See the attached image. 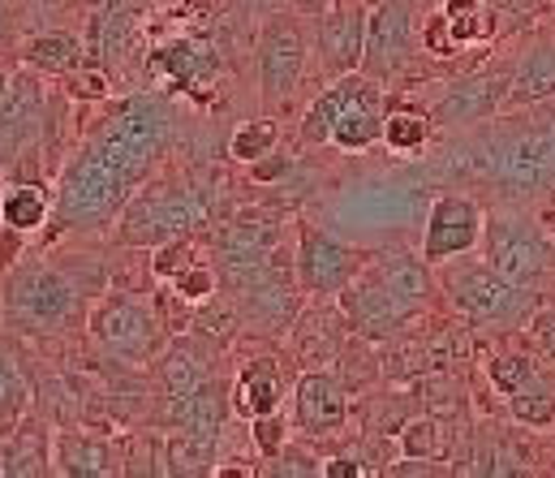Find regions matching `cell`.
I'll use <instances>...</instances> for the list:
<instances>
[{"instance_id": "cell-1", "label": "cell", "mask_w": 555, "mask_h": 478, "mask_svg": "<svg viewBox=\"0 0 555 478\" xmlns=\"http://www.w3.org/2000/svg\"><path fill=\"white\" fill-rule=\"evenodd\" d=\"M177 139V104L159 91L117 104L104 121H95L74 156L65 159L52 190L48 237H69L100 229L121 216V207L139 194L172 152Z\"/></svg>"}, {"instance_id": "cell-2", "label": "cell", "mask_w": 555, "mask_h": 478, "mask_svg": "<svg viewBox=\"0 0 555 478\" xmlns=\"http://www.w3.org/2000/svg\"><path fill=\"white\" fill-rule=\"evenodd\" d=\"M430 294H435V276H430L426 259L371 255V259H362L358 276L336 298H340V311L349 319V327L384 340V336L401 332L417 311H426Z\"/></svg>"}, {"instance_id": "cell-3", "label": "cell", "mask_w": 555, "mask_h": 478, "mask_svg": "<svg viewBox=\"0 0 555 478\" xmlns=\"http://www.w3.org/2000/svg\"><path fill=\"white\" fill-rule=\"evenodd\" d=\"M211 220V198L177 168H159L142 181L139 194L117 216V237L126 246H164L172 237H190Z\"/></svg>"}, {"instance_id": "cell-4", "label": "cell", "mask_w": 555, "mask_h": 478, "mask_svg": "<svg viewBox=\"0 0 555 478\" xmlns=\"http://www.w3.org/2000/svg\"><path fill=\"white\" fill-rule=\"evenodd\" d=\"M87 302V289L74 272L56 268L48 255L13 259L9 276L0 281V315L22 332H65Z\"/></svg>"}, {"instance_id": "cell-5", "label": "cell", "mask_w": 555, "mask_h": 478, "mask_svg": "<svg viewBox=\"0 0 555 478\" xmlns=\"http://www.w3.org/2000/svg\"><path fill=\"white\" fill-rule=\"evenodd\" d=\"M439 289L448 294V307L465 323L482 332H513L539 315V294L530 285H517L500 276L487 259H448L439 263Z\"/></svg>"}, {"instance_id": "cell-6", "label": "cell", "mask_w": 555, "mask_h": 478, "mask_svg": "<svg viewBox=\"0 0 555 478\" xmlns=\"http://www.w3.org/2000/svg\"><path fill=\"white\" fill-rule=\"evenodd\" d=\"M482 255L500 276H508L517 285H530V289L539 281H547L555 268V242L543 233V224L530 211H517V207H504V211L487 216Z\"/></svg>"}, {"instance_id": "cell-7", "label": "cell", "mask_w": 555, "mask_h": 478, "mask_svg": "<svg viewBox=\"0 0 555 478\" xmlns=\"http://www.w3.org/2000/svg\"><path fill=\"white\" fill-rule=\"evenodd\" d=\"M87 332L117 362H151L164 349V336H168L159 311L146 298H134V294L95 298L91 311H87Z\"/></svg>"}, {"instance_id": "cell-8", "label": "cell", "mask_w": 555, "mask_h": 478, "mask_svg": "<svg viewBox=\"0 0 555 478\" xmlns=\"http://www.w3.org/2000/svg\"><path fill=\"white\" fill-rule=\"evenodd\" d=\"M422 4L426 0H375L366 13V56L362 74L375 82H392L410 69L422 48Z\"/></svg>"}, {"instance_id": "cell-9", "label": "cell", "mask_w": 555, "mask_h": 478, "mask_svg": "<svg viewBox=\"0 0 555 478\" xmlns=\"http://www.w3.org/2000/svg\"><path fill=\"white\" fill-rule=\"evenodd\" d=\"M301 13H272L255 39V69H259V95L276 108L288 104L306 78V65H310V43H306V30L297 22Z\"/></svg>"}, {"instance_id": "cell-10", "label": "cell", "mask_w": 555, "mask_h": 478, "mask_svg": "<svg viewBox=\"0 0 555 478\" xmlns=\"http://www.w3.org/2000/svg\"><path fill=\"white\" fill-rule=\"evenodd\" d=\"M280 246V211L272 207H250L237 220H229L216 233V272L224 285H233L237 276H246L250 268H259L272 250Z\"/></svg>"}, {"instance_id": "cell-11", "label": "cell", "mask_w": 555, "mask_h": 478, "mask_svg": "<svg viewBox=\"0 0 555 478\" xmlns=\"http://www.w3.org/2000/svg\"><path fill=\"white\" fill-rule=\"evenodd\" d=\"M482 207L469 198V194H439L430 203V216H426V237H422V259L430 268L456 259V255H469L482 246Z\"/></svg>"}, {"instance_id": "cell-12", "label": "cell", "mask_w": 555, "mask_h": 478, "mask_svg": "<svg viewBox=\"0 0 555 478\" xmlns=\"http://www.w3.org/2000/svg\"><path fill=\"white\" fill-rule=\"evenodd\" d=\"M43 117H48V87L26 65L22 74L9 78V91L0 104V164L4 168H13L26 147L43 139V126H48Z\"/></svg>"}, {"instance_id": "cell-13", "label": "cell", "mask_w": 555, "mask_h": 478, "mask_svg": "<svg viewBox=\"0 0 555 478\" xmlns=\"http://www.w3.org/2000/svg\"><path fill=\"white\" fill-rule=\"evenodd\" d=\"M362 259H366V255H358L353 246L336 242V237L323 233V229H301L297 250H293L301 294H314V298H332V294H340V289L358 276Z\"/></svg>"}, {"instance_id": "cell-14", "label": "cell", "mask_w": 555, "mask_h": 478, "mask_svg": "<svg viewBox=\"0 0 555 478\" xmlns=\"http://www.w3.org/2000/svg\"><path fill=\"white\" fill-rule=\"evenodd\" d=\"M366 0H336L327 13L314 17V48L327 78L358 74L366 56Z\"/></svg>"}, {"instance_id": "cell-15", "label": "cell", "mask_w": 555, "mask_h": 478, "mask_svg": "<svg viewBox=\"0 0 555 478\" xmlns=\"http://www.w3.org/2000/svg\"><path fill=\"white\" fill-rule=\"evenodd\" d=\"M508 100V74H469L461 82H443L430 100V121L435 126H478L491 121Z\"/></svg>"}, {"instance_id": "cell-16", "label": "cell", "mask_w": 555, "mask_h": 478, "mask_svg": "<svg viewBox=\"0 0 555 478\" xmlns=\"http://www.w3.org/2000/svg\"><path fill=\"white\" fill-rule=\"evenodd\" d=\"M349 418V392L332 371H306L293 388V423L306 436H336Z\"/></svg>"}, {"instance_id": "cell-17", "label": "cell", "mask_w": 555, "mask_h": 478, "mask_svg": "<svg viewBox=\"0 0 555 478\" xmlns=\"http://www.w3.org/2000/svg\"><path fill=\"white\" fill-rule=\"evenodd\" d=\"M555 100V30H543L526 43L521 61L508 74V100L504 108H534Z\"/></svg>"}, {"instance_id": "cell-18", "label": "cell", "mask_w": 555, "mask_h": 478, "mask_svg": "<svg viewBox=\"0 0 555 478\" xmlns=\"http://www.w3.org/2000/svg\"><path fill=\"white\" fill-rule=\"evenodd\" d=\"M52 475L65 478H108L121 475V453L104 436L56 431L52 436Z\"/></svg>"}, {"instance_id": "cell-19", "label": "cell", "mask_w": 555, "mask_h": 478, "mask_svg": "<svg viewBox=\"0 0 555 478\" xmlns=\"http://www.w3.org/2000/svg\"><path fill=\"white\" fill-rule=\"evenodd\" d=\"M384 117H388V104H384V87L371 78L358 100L332 121L327 130V143L340 147V152H366L375 143H384Z\"/></svg>"}, {"instance_id": "cell-20", "label": "cell", "mask_w": 555, "mask_h": 478, "mask_svg": "<svg viewBox=\"0 0 555 478\" xmlns=\"http://www.w3.org/2000/svg\"><path fill=\"white\" fill-rule=\"evenodd\" d=\"M280 401H284V375L276 371V362L272 358L246 362L242 375H237V384H233V410L250 423L259 414L280 410Z\"/></svg>"}, {"instance_id": "cell-21", "label": "cell", "mask_w": 555, "mask_h": 478, "mask_svg": "<svg viewBox=\"0 0 555 478\" xmlns=\"http://www.w3.org/2000/svg\"><path fill=\"white\" fill-rule=\"evenodd\" d=\"M52 220V198L39 181H9L4 194H0V224L17 237H30V233H43Z\"/></svg>"}, {"instance_id": "cell-22", "label": "cell", "mask_w": 555, "mask_h": 478, "mask_svg": "<svg viewBox=\"0 0 555 478\" xmlns=\"http://www.w3.org/2000/svg\"><path fill=\"white\" fill-rule=\"evenodd\" d=\"M151 65L164 69L181 91H198V82H207L216 74V52L207 43H198V39H177V43L159 48L151 56Z\"/></svg>"}, {"instance_id": "cell-23", "label": "cell", "mask_w": 555, "mask_h": 478, "mask_svg": "<svg viewBox=\"0 0 555 478\" xmlns=\"http://www.w3.org/2000/svg\"><path fill=\"white\" fill-rule=\"evenodd\" d=\"M508 414L521 423V427H534V431H547L555 427V375L552 371H534L530 379H521L508 397Z\"/></svg>"}, {"instance_id": "cell-24", "label": "cell", "mask_w": 555, "mask_h": 478, "mask_svg": "<svg viewBox=\"0 0 555 478\" xmlns=\"http://www.w3.org/2000/svg\"><path fill=\"white\" fill-rule=\"evenodd\" d=\"M22 61H26L30 69H39V74L65 78V74H74V69L82 65V39H74V35H65V30L35 35V39L22 48Z\"/></svg>"}, {"instance_id": "cell-25", "label": "cell", "mask_w": 555, "mask_h": 478, "mask_svg": "<svg viewBox=\"0 0 555 478\" xmlns=\"http://www.w3.org/2000/svg\"><path fill=\"white\" fill-rule=\"evenodd\" d=\"M439 13L448 22L456 48H474L495 35V13L487 0H439Z\"/></svg>"}, {"instance_id": "cell-26", "label": "cell", "mask_w": 555, "mask_h": 478, "mask_svg": "<svg viewBox=\"0 0 555 478\" xmlns=\"http://www.w3.org/2000/svg\"><path fill=\"white\" fill-rule=\"evenodd\" d=\"M430 113H422V108H388V117H384V147L388 152H397V156H414L426 147V139H430Z\"/></svg>"}, {"instance_id": "cell-27", "label": "cell", "mask_w": 555, "mask_h": 478, "mask_svg": "<svg viewBox=\"0 0 555 478\" xmlns=\"http://www.w3.org/2000/svg\"><path fill=\"white\" fill-rule=\"evenodd\" d=\"M276 143H280L276 117H255V121H246V126L233 134L229 156L242 159V164H259V159L276 156Z\"/></svg>"}, {"instance_id": "cell-28", "label": "cell", "mask_w": 555, "mask_h": 478, "mask_svg": "<svg viewBox=\"0 0 555 478\" xmlns=\"http://www.w3.org/2000/svg\"><path fill=\"white\" fill-rule=\"evenodd\" d=\"M401 444H405V457H422V462H448L452 457V431L439 418L410 423L401 431Z\"/></svg>"}, {"instance_id": "cell-29", "label": "cell", "mask_w": 555, "mask_h": 478, "mask_svg": "<svg viewBox=\"0 0 555 478\" xmlns=\"http://www.w3.org/2000/svg\"><path fill=\"white\" fill-rule=\"evenodd\" d=\"M26 410H30L26 375H22V366L13 362V353L0 345V427H13Z\"/></svg>"}, {"instance_id": "cell-30", "label": "cell", "mask_w": 555, "mask_h": 478, "mask_svg": "<svg viewBox=\"0 0 555 478\" xmlns=\"http://www.w3.org/2000/svg\"><path fill=\"white\" fill-rule=\"evenodd\" d=\"M216 285H220V272H216L211 263H203V259L190 263L177 281H168V289H172L185 307H203V302H211V298H216Z\"/></svg>"}, {"instance_id": "cell-31", "label": "cell", "mask_w": 555, "mask_h": 478, "mask_svg": "<svg viewBox=\"0 0 555 478\" xmlns=\"http://www.w3.org/2000/svg\"><path fill=\"white\" fill-rule=\"evenodd\" d=\"M539 371V362L530 358V353H495V358H487V379H491V388L500 392V397H508L521 379H530Z\"/></svg>"}, {"instance_id": "cell-32", "label": "cell", "mask_w": 555, "mask_h": 478, "mask_svg": "<svg viewBox=\"0 0 555 478\" xmlns=\"http://www.w3.org/2000/svg\"><path fill=\"white\" fill-rule=\"evenodd\" d=\"M190 263H198V250H194V242L190 237H172V242H164V246H155V259H151V276L159 281V285H168V281H177Z\"/></svg>"}, {"instance_id": "cell-33", "label": "cell", "mask_w": 555, "mask_h": 478, "mask_svg": "<svg viewBox=\"0 0 555 478\" xmlns=\"http://www.w3.org/2000/svg\"><path fill=\"white\" fill-rule=\"evenodd\" d=\"M250 440H255L259 457H263V462H272L280 449L288 444V418H284V410H272V414L250 418Z\"/></svg>"}, {"instance_id": "cell-34", "label": "cell", "mask_w": 555, "mask_h": 478, "mask_svg": "<svg viewBox=\"0 0 555 478\" xmlns=\"http://www.w3.org/2000/svg\"><path fill=\"white\" fill-rule=\"evenodd\" d=\"M65 91L74 95V100H108V91H113V82H108V74L100 69V65H78L74 74H65Z\"/></svg>"}, {"instance_id": "cell-35", "label": "cell", "mask_w": 555, "mask_h": 478, "mask_svg": "<svg viewBox=\"0 0 555 478\" xmlns=\"http://www.w3.org/2000/svg\"><path fill=\"white\" fill-rule=\"evenodd\" d=\"M422 52H430V56H456L461 48H456V39H452V30H448V22H443V13L435 9V13H426L422 17Z\"/></svg>"}, {"instance_id": "cell-36", "label": "cell", "mask_w": 555, "mask_h": 478, "mask_svg": "<svg viewBox=\"0 0 555 478\" xmlns=\"http://www.w3.org/2000/svg\"><path fill=\"white\" fill-rule=\"evenodd\" d=\"M268 475H323V462H319V457H310V453H297V449H288V444H284L276 457H272Z\"/></svg>"}, {"instance_id": "cell-37", "label": "cell", "mask_w": 555, "mask_h": 478, "mask_svg": "<svg viewBox=\"0 0 555 478\" xmlns=\"http://www.w3.org/2000/svg\"><path fill=\"white\" fill-rule=\"evenodd\" d=\"M366 475V462L353 457V453H340V457H327L323 462V478H358Z\"/></svg>"}, {"instance_id": "cell-38", "label": "cell", "mask_w": 555, "mask_h": 478, "mask_svg": "<svg viewBox=\"0 0 555 478\" xmlns=\"http://www.w3.org/2000/svg\"><path fill=\"white\" fill-rule=\"evenodd\" d=\"M530 327H534V340L543 345V353L555 362V307H547V311H539V315L530 319Z\"/></svg>"}, {"instance_id": "cell-39", "label": "cell", "mask_w": 555, "mask_h": 478, "mask_svg": "<svg viewBox=\"0 0 555 478\" xmlns=\"http://www.w3.org/2000/svg\"><path fill=\"white\" fill-rule=\"evenodd\" d=\"M336 0H293V9L301 13V17H319V13H327Z\"/></svg>"}, {"instance_id": "cell-40", "label": "cell", "mask_w": 555, "mask_h": 478, "mask_svg": "<svg viewBox=\"0 0 555 478\" xmlns=\"http://www.w3.org/2000/svg\"><path fill=\"white\" fill-rule=\"evenodd\" d=\"M9 78H13V74H4V65H0V104H4V91H9Z\"/></svg>"}, {"instance_id": "cell-41", "label": "cell", "mask_w": 555, "mask_h": 478, "mask_svg": "<svg viewBox=\"0 0 555 478\" xmlns=\"http://www.w3.org/2000/svg\"><path fill=\"white\" fill-rule=\"evenodd\" d=\"M366 4H375V0H366Z\"/></svg>"}, {"instance_id": "cell-42", "label": "cell", "mask_w": 555, "mask_h": 478, "mask_svg": "<svg viewBox=\"0 0 555 478\" xmlns=\"http://www.w3.org/2000/svg\"><path fill=\"white\" fill-rule=\"evenodd\" d=\"M426 4H430V0H426Z\"/></svg>"}]
</instances>
